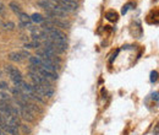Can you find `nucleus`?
I'll return each mask as SVG.
<instances>
[{
  "mask_svg": "<svg viewBox=\"0 0 159 135\" xmlns=\"http://www.w3.org/2000/svg\"><path fill=\"white\" fill-rule=\"evenodd\" d=\"M131 6V4H127V5H125L124 6V9H122V15H125L126 12H127V10H129V7Z\"/></svg>",
  "mask_w": 159,
  "mask_h": 135,
  "instance_id": "18",
  "label": "nucleus"
},
{
  "mask_svg": "<svg viewBox=\"0 0 159 135\" xmlns=\"http://www.w3.org/2000/svg\"><path fill=\"white\" fill-rule=\"evenodd\" d=\"M0 90H9V85H7V82H5V81H0Z\"/></svg>",
  "mask_w": 159,
  "mask_h": 135,
  "instance_id": "17",
  "label": "nucleus"
},
{
  "mask_svg": "<svg viewBox=\"0 0 159 135\" xmlns=\"http://www.w3.org/2000/svg\"><path fill=\"white\" fill-rule=\"evenodd\" d=\"M44 20H45V17H43L40 14H33L31 16V21L32 22H36V23H43Z\"/></svg>",
  "mask_w": 159,
  "mask_h": 135,
  "instance_id": "10",
  "label": "nucleus"
},
{
  "mask_svg": "<svg viewBox=\"0 0 159 135\" xmlns=\"http://www.w3.org/2000/svg\"><path fill=\"white\" fill-rule=\"evenodd\" d=\"M21 127H22V129H23V132H25V133H30V132H31L28 127H26V125H22V124H21Z\"/></svg>",
  "mask_w": 159,
  "mask_h": 135,
  "instance_id": "19",
  "label": "nucleus"
},
{
  "mask_svg": "<svg viewBox=\"0 0 159 135\" xmlns=\"http://www.w3.org/2000/svg\"><path fill=\"white\" fill-rule=\"evenodd\" d=\"M9 59L11 61H15V63H20L22 61V57H21L20 52H12L9 54Z\"/></svg>",
  "mask_w": 159,
  "mask_h": 135,
  "instance_id": "8",
  "label": "nucleus"
},
{
  "mask_svg": "<svg viewBox=\"0 0 159 135\" xmlns=\"http://www.w3.org/2000/svg\"><path fill=\"white\" fill-rule=\"evenodd\" d=\"M107 19L109 20V21H116V19H118V15H116V12L109 11V12L107 14Z\"/></svg>",
  "mask_w": 159,
  "mask_h": 135,
  "instance_id": "12",
  "label": "nucleus"
},
{
  "mask_svg": "<svg viewBox=\"0 0 159 135\" xmlns=\"http://www.w3.org/2000/svg\"><path fill=\"white\" fill-rule=\"evenodd\" d=\"M0 77H1V70H0Z\"/></svg>",
  "mask_w": 159,
  "mask_h": 135,
  "instance_id": "22",
  "label": "nucleus"
},
{
  "mask_svg": "<svg viewBox=\"0 0 159 135\" xmlns=\"http://www.w3.org/2000/svg\"><path fill=\"white\" fill-rule=\"evenodd\" d=\"M0 135H6V134H4V133H2L1 130H0Z\"/></svg>",
  "mask_w": 159,
  "mask_h": 135,
  "instance_id": "21",
  "label": "nucleus"
},
{
  "mask_svg": "<svg viewBox=\"0 0 159 135\" xmlns=\"http://www.w3.org/2000/svg\"><path fill=\"white\" fill-rule=\"evenodd\" d=\"M57 5H59L60 7L69 12V11H75L77 9V2L75 0H53Z\"/></svg>",
  "mask_w": 159,
  "mask_h": 135,
  "instance_id": "2",
  "label": "nucleus"
},
{
  "mask_svg": "<svg viewBox=\"0 0 159 135\" xmlns=\"http://www.w3.org/2000/svg\"><path fill=\"white\" fill-rule=\"evenodd\" d=\"M9 6H10V9L15 12V14H17V15H20L21 12H22V10H21L20 5H17L15 1H11L10 4H9Z\"/></svg>",
  "mask_w": 159,
  "mask_h": 135,
  "instance_id": "11",
  "label": "nucleus"
},
{
  "mask_svg": "<svg viewBox=\"0 0 159 135\" xmlns=\"http://www.w3.org/2000/svg\"><path fill=\"white\" fill-rule=\"evenodd\" d=\"M5 70H6V73L9 74L10 79L12 80V82L15 84V86H17L21 81H22V74H21L20 70H19L17 68H15V66H12V65H7V66L5 68Z\"/></svg>",
  "mask_w": 159,
  "mask_h": 135,
  "instance_id": "1",
  "label": "nucleus"
},
{
  "mask_svg": "<svg viewBox=\"0 0 159 135\" xmlns=\"http://www.w3.org/2000/svg\"><path fill=\"white\" fill-rule=\"evenodd\" d=\"M152 98H153L156 102H158V92H157V91H156V92L152 95Z\"/></svg>",
  "mask_w": 159,
  "mask_h": 135,
  "instance_id": "20",
  "label": "nucleus"
},
{
  "mask_svg": "<svg viewBox=\"0 0 159 135\" xmlns=\"http://www.w3.org/2000/svg\"><path fill=\"white\" fill-rule=\"evenodd\" d=\"M28 60H30V63H31V65H33V66H40L42 65V59L39 58V57H30L28 58Z\"/></svg>",
  "mask_w": 159,
  "mask_h": 135,
  "instance_id": "9",
  "label": "nucleus"
},
{
  "mask_svg": "<svg viewBox=\"0 0 159 135\" xmlns=\"http://www.w3.org/2000/svg\"><path fill=\"white\" fill-rule=\"evenodd\" d=\"M158 80V73L157 71H152L151 73V82H156Z\"/></svg>",
  "mask_w": 159,
  "mask_h": 135,
  "instance_id": "15",
  "label": "nucleus"
},
{
  "mask_svg": "<svg viewBox=\"0 0 159 135\" xmlns=\"http://www.w3.org/2000/svg\"><path fill=\"white\" fill-rule=\"evenodd\" d=\"M40 43L39 41H32V42H26L25 43V48L26 49H38L40 48Z\"/></svg>",
  "mask_w": 159,
  "mask_h": 135,
  "instance_id": "7",
  "label": "nucleus"
},
{
  "mask_svg": "<svg viewBox=\"0 0 159 135\" xmlns=\"http://www.w3.org/2000/svg\"><path fill=\"white\" fill-rule=\"evenodd\" d=\"M20 54H21V57H22V59H27L31 57V54H30L28 51H21Z\"/></svg>",
  "mask_w": 159,
  "mask_h": 135,
  "instance_id": "16",
  "label": "nucleus"
},
{
  "mask_svg": "<svg viewBox=\"0 0 159 135\" xmlns=\"http://www.w3.org/2000/svg\"><path fill=\"white\" fill-rule=\"evenodd\" d=\"M0 98L4 101V102H9L11 99V97L9 96L6 92H0Z\"/></svg>",
  "mask_w": 159,
  "mask_h": 135,
  "instance_id": "14",
  "label": "nucleus"
},
{
  "mask_svg": "<svg viewBox=\"0 0 159 135\" xmlns=\"http://www.w3.org/2000/svg\"><path fill=\"white\" fill-rule=\"evenodd\" d=\"M19 114H20L25 120H27V122H33V120H34L33 113H32L27 107H19Z\"/></svg>",
  "mask_w": 159,
  "mask_h": 135,
  "instance_id": "4",
  "label": "nucleus"
},
{
  "mask_svg": "<svg viewBox=\"0 0 159 135\" xmlns=\"http://www.w3.org/2000/svg\"><path fill=\"white\" fill-rule=\"evenodd\" d=\"M37 73L39 74L40 76H43L44 79H47V80H52V81L58 80V74H57V73H54V71H49V70H45V69H43V68H40V66H38Z\"/></svg>",
  "mask_w": 159,
  "mask_h": 135,
  "instance_id": "3",
  "label": "nucleus"
},
{
  "mask_svg": "<svg viewBox=\"0 0 159 135\" xmlns=\"http://www.w3.org/2000/svg\"><path fill=\"white\" fill-rule=\"evenodd\" d=\"M37 4L39 5L42 9H44V10L47 11V10H49V9H52V7H53L54 1H53V0H38V2H37Z\"/></svg>",
  "mask_w": 159,
  "mask_h": 135,
  "instance_id": "5",
  "label": "nucleus"
},
{
  "mask_svg": "<svg viewBox=\"0 0 159 135\" xmlns=\"http://www.w3.org/2000/svg\"><path fill=\"white\" fill-rule=\"evenodd\" d=\"M4 28H5V30H9V31H12V30L15 28V23L11 22V21L5 22V23H4Z\"/></svg>",
  "mask_w": 159,
  "mask_h": 135,
  "instance_id": "13",
  "label": "nucleus"
},
{
  "mask_svg": "<svg viewBox=\"0 0 159 135\" xmlns=\"http://www.w3.org/2000/svg\"><path fill=\"white\" fill-rule=\"evenodd\" d=\"M6 133H9V134L11 135H19V128H16V127H14V125H10V124H7L6 122H5V125H4V128H2Z\"/></svg>",
  "mask_w": 159,
  "mask_h": 135,
  "instance_id": "6",
  "label": "nucleus"
}]
</instances>
